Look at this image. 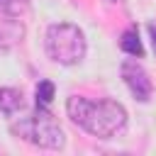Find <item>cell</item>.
I'll use <instances>...</instances> for the list:
<instances>
[{
  "label": "cell",
  "mask_w": 156,
  "mask_h": 156,
  "mask_svg": "<svg viewBox=\"0 0 156 156\" xmlns=\"http://www.w3.org/2000/svg\"><path fill=\"white\" fill-rule=\"evenodd\" d=\"M66 112L73 124L100 139H112L127 127V110L110 98L88 100L83 95H71L66 100Z\"/></svg>",
  "instance_id": "1"
},
{
  "label": "cell",
  "mask_w": 156,
  "mask_h": 156,
  "mask_svg": "<svg viewBox=\"0 0 156 156\" xmlns=\"http://www.w3.org/2000/svg\"><path fill=\"white\" fill-rule=\"evenodd\" d=\"M10 129H12L15 136H20V139H24V141H29L39 149H54L56 151V149L66 146V134H63L61 124L41 105H37V110L32 115L20 117L17 122H12Z\"/></svg>",
  "instance_id": "2"
},
{
  "label": "cell",
  "mask_w": 156,
  "mask_h": 156,
  "mask_svg": "<svg viewBox=\"0 0 156 156\" xmlns=\"http://www.w3.org/2000/svg\"><path fill=\"white\" fill-rule=\"evenodd\" d=\"M44 44H46L49 58L61 66H76L85 56V34L71 22L51 24L46 29Z\"/></svg>",
  "instance_id": "3"
},
{
  "label": "cell",
  "mask_w": 156,
  "mask_h": 156,
  "mask_svg": "<svg viewBox=\"0 0 156 156\" xmlns=\"http://www.w3.org/2000/svg\"><path fill=\"white\" fill-rule=\"evenodd\" d=\"M119 73H122V80L127 83L129 93L134 95V100H139V102H149V100H151L154 83H151V78H149L146 68H144L139 61H132V58L122 61Z\"/></svg>",
  "instance_id": "4"
},
{
  "label": "cell",
  "mask_w": 156,
  "mask_h": 156,
  "mask_svg": "<svg viewBox=\"0 0 156 156\" xmlns=\"http://www.w3.org/2000/svg\"><path fill=\"white\" fill-rule=\"evenodd\" d=\"M24 107L22 90L17 88H0V112L2 115H15Z\"/></svg>",
  "instance_id": "5"
},
{
  "label": "cell",
  "mask_w": 156,
  "mask_h": 156,
  "mask_svg": "<svg viewBox=\"0 0 156 156\" xmlns=\"http://www.w3.org/2000/svg\"><path fill=\"white\" fill-rule=\"evenodd\" d=\"M119 49L124 51V54H129V56H144V46H141V39H139V32H136V27H129L124 34H122V39H119Z\"/></svg>",
  "instance_id": "6"
},
{
  "label": "cell",
  "mask_w": 156,
  "mask_h": 156,
  "mask_svg": "<svg viewBox=\"0 0 156 156\" xmlns=\"http://www.w3.org/2000/svg\"><path fill=\"white\" fill-rule=\"evenodd\" d=\"M51 100H54V83L51 80H39V85H37V105L49 107Z\"/></svg>",
  "instance_id": "7"
},
{
  "label": "cell",
  "mask_w": 156,
  "mask_h": 156,
  "mask_svg": "<svg viewBox=\"0 0 156 156\" xmlns=\"http://www.w3.org/2000/svg\"><path fill=\"white\" fill-rule=\"evenodd\" d=\"M0 7L7 10V12H20V5L15 0H0Z\"/></svg>",
  "instance_id": "8"
},
{
  "label": "cell",
  "mask_w": 156,
  "mask_h": 156,
  "mask_svg": "<svg viewBox=\"0 0 156 156\" xmlns=\"http://www.w3.org/2000/svg\"><path fill=\"white\" fill-rule=\"evenodd\" d=\"M149 34H151V41H154V51H156V24L149 27Z\"/></svg>",
  "instance_id": "9"
}]
</instances>
